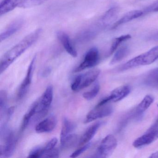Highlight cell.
<instances>
[{
	"instance_id": "cell-12",
	"label": "cell",
	"mask_w": 158,
	"mask_h": 158,
	"mask_svg": "<svg viewBox=\"0 0 158 158\" xmlns=\"http://www.w3.org/2000/svg\"><path fill=\"white\" fill-rule=\"evenodd\" d=\"M56 35L58 39L68 53L73 58L77 57V52L73 46L68 35L62 31H58Z\"/></svg>"
},
{
	"instance_id": "cell-19",
	"label": "cell",
	"mask_w": 158,
	"mask_h": 158,
	"mask_svg": "<svg viewBox=\"0 0 158 158\" xmlns=\"http://www.w3.org/2000/svg\"><path fill=\"white\" fill-rule=\"evenodd\" d=\"M143 82L147 86L158 89V68L152 69L148 73Z\"/></svg>"
},
{
	"instance_id": "cell-32",
	"label": "cell",
	"mask_w": 158,
	"mask_h": 158,
	"mask_svg": "<svg viewBox=\"0 0 158 158\" xmlns=\"http://www.w3.org/2000/svg\"><path fill=\"white\" fill-rule=\"evenodd\" d=\"M149 40L152 41H158V31L151 35L148 37Z\"/></svg>"
},
{
	"instance_id": "cell-3",
	"label": "cell",
	"mask_w": 158,
	"mask_h": 158,
	"mask_svg": "<svg viewBox=\"0 0 158 158\" xmlns=\"http://www.w3.org/2000/svg\"><path fill=\"white\" fill-rule=\"evenodd\" d=\"M158 59V46L151 49L147 52H144L123 64L119 70L126 71L138 66L151 64Z\"/></svg>"
},
{
	"instance_id": "cell-31",
	"label": "cell",
	"mask_w": 158,
	"mask_h": 158,
	"mask_svg": "<svg viewBox=\"0 0 158 158\" xmlns=\"http://www.w3.org/2000/svg\"><path fill=\"white\" fill-rule=\"evenodd\" d=\"M59 157V150L54 148L53 149L44 152L42 157L43 158H58Z\"/></svg>"
},
{
	"instance_id": "cell-16",
	"label": "cell",
	"mask_w": 158,
	"mask_h": 158,
	"mask_svg": "<svg viewBox=\"0 0 158 158\" xmlns=\"http://www.w3.org/2000/svg\"><path fill=\"white\" fill-rule=\"evenodd\" d=\"M23 24V21L21 20H16L13 23H11L1 34V42L6 40L11 36L15 34L22 27Z\"/></svg>"
},
{
	"instance_id": "cell-23",
	"label": "cell",
	"mask_w": 158,
	"mask_h": 158,
	"mask_svg": "<svg viewBox=\"0 0 158 158\" xmlns=\"http://www.w3.org/2000/svg\"><path fill=\"white\" fill-rule=\"evenodd\" d=\"M48 0H17L18 8H31L39 6Z\"/></svg>"
},
{
	"instance_id": "cell-20",
	"label": "cell",
	"mask_w": 158,
	"mask_h": 158,
	"mask_svg": "<svg viewBox=\"0 0 158 158\" xmlns=\"http://www.w3.org/2000/svg\"><path fill=\"white\" fill-rule=\"evenodd\" d=\"M38 104V101L34 102L33 105L30 107L29 110H28V111L25 114L23 118L22 125H21V132H23L26 129L31 119L34 117L35 114L36 112Z\"/></svg>"
},
{
	"instance_id": "cell-5",
	"label": "cell",
	"mask_w": 158,
	"mask_h": 158,
	"mask_svg": "<svg viewBox=\"0 0 158 158\" xmlns=\"http://www.w3.org/2000/svg\"><path fill=\"white\" fill-rule=\"evenodd\" d=\"M53 97V87L52 85L48 86L44 91L40 99L38 100L36 112L34 116L35 121L40 120L46 116L52 103Z\"/></svg>"
},
{
	"instance_id": "cell-11",
	"label": "cell",
	"mask_w": 158,
	"mask_h": 158,
	"mask_svg": "<svg viewBox=\"0 0 158 158\" xmlns=\"http://www.w3.org/2000/svg\"><path fill=\"white\" fill-rule=\"evenodd\" d=\"M57 124L56 117L54 115H50L37 125L35 131L39 134L50 133L55 129Z\"/></svg>"
},
{
	"instance_id": "cell-33",
	"label": "cell",
	"mask_w": 158,
	"mask_h": 158,
	"mask_svg": "<svg viewBox=\"0 0 158 158\" xmlns=\"http://www.w3.org/2000/svg\"><path fill=\"white\" fill-rule=\"evenodd\" d=\"M149 158H158V151H157L151 154V155L149 156Z\"/></svg>"
},
{
	"instance_id": "cell-29",
	"label": "cell",
	"mask_w": 158,
	"mask_h": 158,
	"mask_svg": "<svg viewBox=\"0 0 158 158\" xmlns=\"http://www.w3.org/2000/svg\"><path fill=\"white\" fill-rule=\"evenodd\" d=\"M58 141V139L57 138L54 137L44 147H43V153L45 152L54 149L56 145H57Z\"/></svg>"
},
{
	"instance_id": "cell-18",
	"label": "cell",
	"mask_w": 158,
	"mask_h": 158,
	"mask_svg": "<svg viewBox=\"0 0 158 158\" xmlns=\"http://www.w3.org/2000/svg\"><path fill=\"white\" fill-rule=\"evenodd\" d=\"M76 127L74 123L70 121L67 118H64L62 125L61 131L60 133V143L62 142L66 138L73 134V132Z\"/></svg>"
},
{
	"instance_id": "cell-6",
	"label": "cell",
	"mask_w": 158,
	"mask_h": 158,
	"mask_svg": "<svg viewBox=\"0 0 158 158\" xmlns=\"http://www.w3.org/2000/svg\"><path fill=\"white\" fill-rule=\"evenodd\" d=\"M117 145V139L112 135H109L103 139L97 150V157L107 158L110 157Z\"/></svg>"
},
{
	"instance_id": "cell-34",
	"label": "cell",
	"mask_w": 158,
	"mask_h": 158,
	"mask_svg": "<svg viewBox=\"0 0 158 158\" xmlns=\"http://www.w3.org/2000/svg\"><path fill=\"white\" fill-rule=\"evenodd\" d=\"M50 72L51 69H49V68H48V69H47V70L45 71V72L43 73V76H46L48 75L49 73H50Z\"/></svg>"
},
{
	"instance_id": "cell-2",
	"label": "cell",
	"mask_w": 158,
	"mask_h": 158,
	"mask_svg": "<svg viewBox=\"0 0 158 158\" xmlns=\"http://www.w3.org/2000/svg\"><path fill=\"white\" fill-rule=\"evenodd\" d=\"M1 139L4 142V145L0 147V157H10L15 152L17 138L14 133L7 128L6 124L1 126Z\"/></svg>"
},
{
	"instance_id": "cell-35",
	"label": "cell",
	"mask_w": 158,
	"mask_h": 158,
	"mask_svg": "<svg viewBox=\"0 0 158 158\" xmlns=\"http://www.w3.org/2000/svg\"><path fill=\"white\" fill-rule=\"evenodd\" d=\"M157 123H158V120H157Z\"/></svg>"
},
{
	"instance_id": "cell-13",
	"label": "cell",
	"mask_w": 158,
	"mask_h": 158,
	"mask_svg": "<svg viewBox=\"0 0 158 158\" xmlns=\"http://www.w3.org/2000/svg\"><path fill=\"white\" fill-rule=\"evenodd\" d=\"M103 123L102 122H97L87 128L80 138L79 146L81 147L89 142L90 140L94 137L99 127Z\"/></svg>"
},
{
	"instance_id": "cell-10",
	"label": "cell",
	"mask_w": 158,
	"mask_h": 158,
	"mask_svg": "<svg viewBox=\"0 0 158 158\" xmlns=\"http://www.w3.org/2000/svg\"><path fill=\"white\" fill-rule=\"evenodd\" d=\"M36 60V55H35L28 66L25 77L20 86V88L18 90V95H17L18 98L20 99L23 98L27 94L29 90V87L31 85L32 78H33Z\"/></svg>"
},
{
	"instance_id": "cell-21",
	"label": "cell",
	"mask_w": 158,
	"mask_h": 158,
	"mask_svg": "<svg viewBox=\"0 0 158 158\" xmlns=\"http://www.w3.org/2000/svg\"><path fill=\"white\" fill-rule=\"evenodd\" d=\"M154 101V98L150 95H147L136 108V115L139 117L141 116L146 110L148 109Z\"/></svg>"
},
{
	"instance_id": "cell-22",
	"label": "cell",
	"mask_w": 158,
	"mask_h": 158,
	"mask_svg": "<svg viewBox=\"0 0 158 158\" xmlns=\"http://www.w3.org/2000/svg\"><path fill=\"white\" fill-rule=\"evenodd\" d=\"M129 48L127 46L121 47L115 52L110 61V64H114L122 61L129 53Z\"/></svg>"
},
{
	"instance_id": "cell-30",
	"label": "cell",
	"mask_w": 158,
	"mask_h": 158,
	"mask_svg": "<svg viewBox=\"0 0 158 158\" xmlns=\"http://www.w3.org/2000/svg\"><path fill=\"white\" fill-rule=\"evenodd\" d=\"M143 11L144 14L158 12V0L146 7Z\"/></svg>"
},
{
	"instance_id": "cell-4",
	"label": "cell",
	"mask_w": 158,
	"mask_h": 158,
	"mask_svg": "<svg viewBox=\"0 0 158 158\" xmlns=\"http://www.w3.org/2000/svg\"><path fill=\"white\" fill-rule=\"evenodd\" d=\"M100 73V70L92 69L75 77L71 84V89L74 91H78L87 87L94 83Z\"/></svg>"
},
{
	"instance_id": "cell-24",
	"label": "cell",
	"mask_w": 158,
	"mask_h": 158,
	"mask_svg": "<svg viewBox=\"0 0 158 158\" xmlns=\"http://www.w3.org/2000/svg\"><path fill=\"white\" fill-rule=\"evenodd\" d=\"M131 36L129 35H123L118 37L116 38L112 41L110 48V55H111L118 48L120 45L125 41L131 39Z\"/></svg>"
},
{
	"instance_id": "cell-17",
	"label": "cell",
	"mask_w": 158,
	"mask_h": 158,
	"mask_svg": "<svg viewBox=\"0 0 158 158\" xmlns=\"http://www.w3.org/2000/svg\"><path fill=\"white\" fill-rule=\"evenodd\" d=\"M119 13V9L117 7H113L108 10L101 19L99 24L102 28L106 27L112 23L117 17Z\"/></svg>"
},
{
	"instance_id": "cell-7",
	"label": "cell",
	"mask_w": 158,
	"mask_h": 158,
	"mask_svg": "<svg viewBox=\"0 0 158 158\" xmlns=\"http://www.w3.org/2000/svg\"><path fill=\"white\" fill-rule=\"evenodd\" d=\"M99 60V52L97 48H90L86 53L84 60L79 66L76 68L74 73H79L85 69L91 68L97 65Z\"/></svg>"
},
{
	"instance_id": "cell-1",
	"label": "cell",
	"mask_w": 158,
	"mask_h": 158,
	"mask_svg": "<svg viewBox=\"0 0 158 158\" xmlns=\"http://www.w3.org/2000/svg\"><path fill=\"white\" fill-rule=\"evenodd\" d=\"M42 33L40 28L35 30L24 38L18 44L10 49L3 55L0 62V73L5 72L7 68L27 50L31 47L39 38Z\"/></svg>"
},
{
	"instance_id": "cell-25",
	"label": "cell",
	"mask_w": 158,
	"mask_h": 158,
	"mask_svg": "<svg viewBox=\"0 0 158 158\" xmlns=\"http://www.w3.org/2000/svg\"><path fill=\"white\" fill-rule=\"evenodd\" d=\"M100 90V85L98 83H96L89 91L83 94V98L87 100H91L98 95Z\"/></svg>"
},
{
	"instance_id": "cell-9",
	"label": "cell",
	"mask_w": 158,
	"mask_h": 158,
	"mask_svg": "<svg viewBox=\"0 0 158 158\" xmlns=\"http://www.w3.org/2000/svg\"><path fill=\"white\" fill-rule=\"evenodd\" d=\"M113 109L112 107L107 104L101 106L97 105L93 110L89 112L84 121L85 123H88L100 118L110 115Z\"/></svg>"
},
{
	"instance_id": "cell-27",
	"label": "cell",
	"mask_w": 158,
	"mask_h": 158,
	"mask_svg": "<svg viewBox=\"0 0 158 158\" xmlns=\"http://www.w3.org/2000/svg\"><path fill=\"white\" fill-rule=\"evenodd\" d=\"M43 153V148L36 147L30 151L28 154V158H37L42 157Z\"/></svg>"
},
{
	"instance_id": "cell-28",
	"label": "cell",
	"mask_w": 158,
	"mask_h": 158,
	"mask_svg": "<svg viewBox=\"0 0 158 158\" xmlns=\"http://www.w3.org/2000/svg\"><path fill=\"white\" fill-rule=\"evenodd\" d=\"M90 145H91V143L90 142H89L85 145L81 146L77 150L74 152H73L72 155L70 156V157H71V158H76V157H78L79 155L82 154L83 152H85L90 147Z\"/></svg>"
},
{
	"instance_id": "cell-15",
	"label": "cell",
	"mask_w": 158,
	"mask_h": 158,
	"mask_svg": "<svg viewBox=\"0 0 158 158\" xmlns=\"http://www.w3.org/2000/svg\"><path fill=\"white\" fill-rule=\"evenodd\" d=\"M143 15H144V12L141 10H135L128 12L114 24L112 28L115 29L117 28L120 26L141 17Z\"/></svg>"
},
{
	"instance_id": "cell-14",
	"label": "cell",
	"mask_w": 158,
	"mask_h": 158,
	"mask_svg": "<svg viewBox=\"0 0 158 158\" xmlns=\"http://www.w3.org/2000/svg\"><path fill=\"white\" fill-rule=\"evenodd\" d=\"M131 91V87L128 85H123L114 89L109 95L110 102H117L127 97Z\"/></svg>"
},
{
	"instance_id": "cell-8",
	"label": "cell",
	"mask_w": 158,
	"mask_h": 158,
	"mask_svg": "<svg viewBox=\"0 0 158 158\" xmlns=\"http://www.w3.org/2000/svg\"><path fill=\"white\" fill-rule=\"evenodd\" d=\"M158 138V123L156 122L145 134L134 141L133 146L139 148L152 143Z\"/></svg>"
},
{
	"instance_id": "cell-26",
	"label": "cell",
	"mask_w": 158,
	"mask_h": 158,
	"mask_svg": "<svg viewBox=\"0 0 158 158\" xmlns=\"http://www.w3.org/2000/svg\"><path fill=\"white\" fill-rule=\"evenodd\" d=\"M7 93L5 90H1L0 92V114L1 117L5 114L6 110L7 102Z\"/></svg>"
}]
</instances>
